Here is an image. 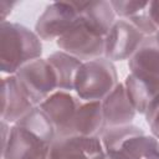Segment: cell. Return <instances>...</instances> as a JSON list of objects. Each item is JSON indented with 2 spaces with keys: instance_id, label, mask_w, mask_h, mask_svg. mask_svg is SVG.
<instances>
[{
  "instance_id": "obj_1",
  "label": "cell",
  "mask_w": 159,
  "mask_h": 159,
  "mask_svg": "<svg viewBox=\"0 0 159 159\" xmlns=\"http://www.w3.org/2000/svg\"><path fill=\"white\" fill-rule=\"evenodd\" d=\"M56 137L53 123L37 106L11 125L1 159H48Z\"/></svg>"
},
{
  "instance_id": "obj_2",
  "label": "cell",
  "mask_w": 159,
  "mask_h": 159,
  "mask_svg": "<svg viewBox=\"0 0 159 159\" xmlns=\"http://www.w3.org/2000/svg\"><path fill=\"white\" fill-rule=\"evenodd\" d=\"M41 39L35 30L19 22H0V70L2 75H15L26 63L42 55Z\"/></svg>"
},
{
  "instance_id": "obj_3",
  "label": "cell",
  "mask_w": 159,
  "mask_h": 159,
  "mask_svg": "<svg viewBox=\"0 0 159 159\" xmlns=\"http://www.w3.org/2000/svg\"><path fill=\"white\" fill-rule=\"evenodd\" d=\"M119 83L114 63L106 57L82 62L75 78V94L83 102H102Z\"/></svg>"
},
{
  "instance_id": "obj_4",
  "label": "cell",
  "mask_w": 159,
  "mask_h": 159,
  "mask_svg": "<svg viewBox=\"0 0 159 159\" xmlns=\"http://www.w3.org/2000/svg\"><path fill=\"white\" fill-rule=\"evenodd\" d=\"M15 76L35 106H40L58 89L56 72L47 58L40 57L26 63Z\"/></svg>"
},
{
  "instance_id": "obj_5",
  "label": "cell",
  "mask_w": 159,
  "mask_h": 159,
  "mask_svg": "<svg viewBox=\"0 0 159 159\" xmlns=\"http://www.w3.org/2000/svg\"><path fill=\"white\" fill-rule=\"evenodd\" d=\"M80 12L75 1L48 4L35 24V32L42 41H56L78 20Z\"/></svg>"
},
{
  "instance_id": "obj_6",
  "label": "cell",
  "mask_w": 159,
  "mask_h": 159,
  "mask_svg": "<svg viewBox=\"0 0 159 159\" xmlns=\"http://www.w3.org/2000/svg\"><path fill=\"white\" fill-rule=\"evenodd\" d=\"M56 45L82 62L104 57V37L96 35L78 17L77 22L60 39Z\"/></svg>"
},
{
  "instance_id": "obj_7",
  "label": "cell",
  "mask_w": 159,
  "mask_h": 159,
  "mask_svg": "<svg viewBox=\"0 0 159 159\" xmlns=\"http://www.w3.org/2000/svg\"><path fill=\"white\" fill-rule=\"evenodd\" d=\"M145 35L125 19H117L104 37V57L112 62L129 60Z\"/></svg>"
},
{
  "instance_id": "obj_8",
  "label": "cell",
  "mask_w": 159,
  "mask_h": 159,
  "mask_svg": "<svg viewBox=\"0 0 159 159\" xmlns=\"http://www.w3.org/2000/svg\"><path fill=\"white\" fill-rule=\"evenodd\" d=\"M35 107L15 75L1 78V120L15 124Z\"/></svg>"
},
{
  "instance_id": "obj_9",
  "label": "cell",
  "mask_w": 159,
  "mask_h": 159,
  "mask_svg": "<svg viewBox=\"0 0 159 159\" xmlns=\"http://www.w3.org/2000/svg\"><path fill=\"white\" fill-rule=\"evenodd\" d=\"M129 73L159 92V45L155 36H148L128 60Z\"/></svg>"
},
{
  "instance_id": "obj_10",
  "label": "cell",
  "mask_w": 159,
  "mask_h": 159,
  "mask_svg": "<svg viewBox=\"0 0 159 159\" xmlns=\"http://www.w3.org/2000/svg\"><path fill=\"white\" fill-rule=\"evenodd\" d=\"M104 153L98 135L56 137L48 159H98Z\"/></svg>"
},
{
  "instance_id": "obj_11",
  "label": "cell",
  "mask_w": 159,
  "mask_h": 159,
  "mask_svg": "<svg viewBox=\"0 0 159 159\" xmlns=\"http://www.w3.org/2000/svg\"><path fill=\"white\" fill-rule=\"evenodd\" d=\"M81 103L82 99H80L75 93L57 89L39 107L53 123L57 137H63Z\"/></svg>"
},
{
  "instance_id": "obj_12",
  "label": "cell",
  "mask_w": 159,
  "mask_h": 159,
  "mask_svg": "<svg viewBox=\"0 0 159 159\" xmlns=\"http://www.w3.org/2000/svg\"><path fill=\"white\" fill-rule=\"evenodd\" d=\"M104 127H119L132 124L137 111L130 103L124 83L119 82L116 88L101 102Z\"/></svg>"
},
{
  "instance_id": "obj_13",
  "label": "cell",
  "mask_w": 159,
  "mask_h": 159,
  "mask_svg": "<svg viewBox=\"0 0 159 159\" xmlns=\"http://www.w3.org/2000/svg\"><path fill=\"white\" fill-rule=\"evenodd\" d=\"M80 12V20L96 35L106 37L117 20L109 1H75Z\"/></svg>"
},
{
  "instance_id": "obj_14",
  "label": "cell",
  "mask_w": 159,
  "mask_h": 159,
  "mask_svg": "<svg viewBox=\"0 0 159 159\" xmlns=\"http://www.w3.org/2000/svg\"><path fill=\"white\" fill-rule=\"evenodd\" d=\"M104 128V119L101 102H83L80 104L66 134L80 137L98 135Z\"/></svg>"
},
{
  "instance_id": "obj_15",
  "label": "cell",
  "mask_w": 159,
  "mask_h": 159,
  "mask_svg": "<svg viewBox=\"0 0 159 159\" xmlns=\"http://www.w3.org/2000/svg\"><path fill=\"white\" fill-rule=\"evenodd\" d=\"M106 154L109 159H159V140L145 133L137 134Z\"/></svg>"
},
{
  "instance_id": "obj_16",
  "label": "cell",
  "mask_w": 159,
  "mask_h": 159,
  "mask_svg": "<svg viewBox=\"0 0 159 159\" xmlns=\"http://www.w3.org/2000/svg\"><path fill=\"white\" fill-rule=\"evenodd\" d=\"M47 61L52 65L57 76V87L60 91L73 92L75 78L82 61L65 51H55L47 56Z\"/></svg>"
},
{
  "instance_id": "obj_17",
  "label": "cell",
  "mask_w": 159,
  "mask_h": 159,
  "mask_svg": "<svg viewBox=\"0 0 159 159\" xmlns=\"http://www.w3.org/2000/svg\"><path fill=\"white\" fill-rule=\"evenodd\" d=\"M123 83L125 87L127 96H128L130 103L133 104L134 109L137 111V113L144 114L148 106L150 104V102L154 99V97L159 92L155 91L154 88H152L150 86H148L147 83H144L143 81L138 80L132 73H129L125 77Z\"/></svg>"
},
{
  "instance_id": "obj_18",
  "label": "cell",
  "mask_w": 159,
  "mask_h": 159,
  "mask_svg": "<svg viewBox=\"0 0 159 159\" xmlns=\"http://www.w3.org/2000/svg\"><path fill=\"white\" fill-rule=\"evenodd\" d=\"M142 133H144V130L140 127L134 125L132 123V124L119 125V127H104L102 132L98 134V137L102 142L104 152H111L116 149L125 139Z\"/></svg>"
},
{
  "instance_id": "obj_19",
  "label": "cell",
  "mask_w": 159,
  "mask_h": 159,
  "mask_svg": "<svg viewBox=\"0 0 159 159\" xmlns=\"http://www.w3.org/2000/svg\"><path fill=\"white\" fill-rule=\"evenodd\" d=\"M116 16L119 19H129L133 17L142 11L147 10L149 6V1H122V0H111L109 1Z\"/></svg>"
},
{
  "instance_id": "obj_20",
  "label": "cell",
  "mask_w": 159,
  "mask_h": 159,
  "mask_svg": "<svg viewBox=\"0 0 159 159\" xmlns=\"http://www.w3.org/2000/svg\"><path fill=\"white\" fill-rule=\"evenodd\" d=\"M144 117L152 135L159 140V93L154 97V99L148 106L144 113Z\"/></svg>"
},
{
  "instance_id": "obj_21",
  "label": "cell",
  "mask_w": 159,
  "mask_h": 159,
  "mask_svg": "<svg viewBox=\"0 0 159 159\" xmlns=\"http://www.w3.org/2000/svg\"><path fill=\"white\" fill-rule=\"evenodd\" d=\"M125 20H128L130 24H133V25H134L139 31H142L147 37L155 35L157 31H158L157 26L154 25V22L152 21V19H150V16H149V14H148V9L144 10V11H142L140 14H138V15H135V16H133V17L125 19Z\"/></svg>"
},
{
  "instance_id": "obj_22",
  "label": "cell",
  "mask_w": 159,
  "mask_h": 159,
  "mask_svg": "<svg viewBox=\"0 0 159 159\" xmlns=\"http://www.w3.org/2000/svg\"><path fill=\"white\" fill-rule=\"evenodd\" d=\"M17 2L16 1H7V0H1L0 1V15H1V22L7 21V16L11 14L12 9L15 7Z\"/></svg>"
},
{
  "instance_id": "obj_23",
  "label": "cell",
  "mask_w": 159,
  "mask_h": 159,
  "mask_svg": "<svg viewBox=\"0 0 159 159\" xmlns=\"http://www.w3.org/2000/svg\"><path fill=\"white\" fill-rule=\"evenodd\" d=\"M148 14H149L152 21L154 22V25L157 26V29L159 30V0L149 1Z\"/></svg>"
},
{
  "instance_id": "obj_24",
  "label": "cell",
  "mask_w": 159,
  "mask_h": 159,
  "mask_svg": "<svg viewBox=\"0 0 159 159\" xmlns=\"http://www.w3.org/2000/svg\"><path fill=\"white\" fill-rule=\"evenodd\" d=\"M154 36H155V40H157V42H158V45H159V30L157 31V34H155Z\"/></svg>"
}]
</instances>
